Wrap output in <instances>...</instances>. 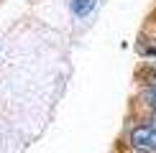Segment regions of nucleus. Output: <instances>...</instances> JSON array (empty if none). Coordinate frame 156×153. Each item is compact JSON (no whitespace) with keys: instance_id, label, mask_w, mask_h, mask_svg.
<instances>
[{"instance_id":"nucleus-1","label":"nucleus","mask_w":156,"mask_h":153,"mask_svg":"<svg viewBox=\"0 0 156 153\" xmlns=\"http://www.w3.org/2000/svg\"><path fill=\"white\" fill-rule=\"evenodd\" d=\"M128 145L138 153H154L156 151V125H136L128 133Z\"/></svg>"},{"instance_id":"nucleus-2","label":"nucleus","mask_w":156,"mask_h":153,"mask_svg":"<svg viewBox=\"0 0 156 153\" xmlns=\"http://www.w3.org/2000/svg\"><path fill=\"white\" fill-rule=\"evenodd\" d=\"M95 5H97V0H72V13L77 18H84L92 13Z\"/></svg>"},{"instance_id":"nucleus-3","label":"nucleus","mask_w":156,"mask_h":153,"mask_svg":"<svg viewBox=\"0 0 156 153\" xmlns=\"http://www.w3.org/2000/svg\"><path fill=\"white\" fill-rule=\"evenodd\" d=\"M146 100H148V105L154 107V115H156V84H154V87L146 92Z\"/></svg>"},{"instance_id":"nucleus-4","label":"nucleus","mask_w":156,"mask_h":153,"mask_svg":"<svg viewBox=\"0 0 156 153\" xmlns=\"http://www.w3.org/2000/svg\"><path fill=\"white\" fill-rule=\"evenodd\" d=\"M154 84H156V82H154Z\"/></svg>"}]
</instances>
